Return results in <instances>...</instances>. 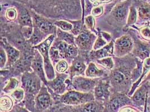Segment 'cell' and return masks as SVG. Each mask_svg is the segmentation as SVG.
Here are the masks:
<instances>
[{"instance_id": "cell-17", "label": "cell", "mask_w": 150, "mask_h": 112, "mask_svg": "<svg viewBox=\"0 0 150 112\" xmlns=\"http://www.w3.org/2000/svg\"><path fill=\"white\" fill-rule=\"evenodd\" d=\"M132 100L122 94H115L109 102V108L111 111L117 112L121 107L132 103Z\"/></svg>"}, {"instance_id": "cell-49", "label": "cell", "mask_w": 150, "mask_h": 112, "mask_svg": "<svg viewBox=\"0 0 150 112\" xmlns=\"http://www.w3.org/2000/svg\"><path fill=\"white\" fill-rule=\"evenodd\" d=\"M18 112H29L27 110L25 109H21V110H19Z\"/></svg>"}, {"instance_id": "cell-11", "label": "cell", "mask_w": 150, "mask_h": 112, "mask_svg": "<svg viewBox=\"0 0 150 112\" xmlns=\"http://www.w3.org/2000/svg\"><path fill=\"white\" fill-rule=\"evenodd\" d=\"M97 84L95 79L82 76H75L71 81V85L74 90L83 92H89L94 90Z\"/></svg>"}, {"instance_id": "cell-37", "label": "cell", "mask_w": 150, "mask_h": 112, "mask_svg": "<svg viewBox=\"0 0 150 112\" xmlns=\"http://www.w3.org/2000/svg\"><path fill=\"white\" fill-rule=\"evenodd\" d=\"M107 45V42L105 38H103L101 34H100L97 38L94 45L93 46V49L94 50H97L101 49Z\"/></svg>"}, {"instance_id": "cell-52", "label": "cell", "mask_w": 150, "mask_h": 112, "mask_svg": "<svg viewBox=\"0 0 150 112\" xmlns=\"http://www.w3.org/2000/svg\"><path fill=\"white\" fill-rule=\"evenodd\" d=\"M149 24H150V21H149Z\"/></svg>"}, {"instance_id": "cell-43", "label": "cell", "mask_w": 150, "mask_h": 112, "mask_svg": "<svg viewBox=\"0 0 150 112\" xmlns=\"http://www.w3.org/2000/svg\"><path fill=\"white\" fill-rule=\"evenodd\" d=\"M7 61H8L7 55L5 50L1 46L0 49V67L1 69L5 67Z\"/></svg>"}, {"instance_id": "cell-36", "label": "cell", "mask_w": 150, "mask_h": 112, "mask_svg": "<svg viewBox=\"0 0 150 112\" xmlns=\"http://www.w3.org/2000/svg\"><path fill=\"white\" fill-rule=\"evenodd\" d=\"M49 55H50V58L51 61L52 63V64H56L59 61H60V58H61V57L59 55V51L54 48L52 46L51 47L50 49Z\"/></svg>"}, {"instance_id": "cell-26", "label": "cell", "mask_w": 150, "mask_h": 112, "mask_svg": "<svg viewBox=\"0 0 150 112\" xmlns=\"http://www.w3.org/2000/svg\"><path fill=\"white\" fill-rule=\"evenodd\" d=\"M142 70H143L142 74L140 78L136 82H135L134 84L132 85V86L129 92H128V94L129 97H130L135 92L137 88L139 86V84L142 81V79H143V77H144V76L147 73V72L150 70V56L149 58H147V59H146L143 61V69Z\"/></svg>"}, {"instance_id": "cell-7", "label": "cell", "mask_w": 150, "mask_h": 112, "mask_svg": "<svg viewBox=\"0 0 150 112\" xmlns=\"http://www.w3.org/2000/svg\"><path fill=\"white\" fill-rule=\"evenodd\" d=\"M134 48V42L130 35H124L114 42V55L120 58L130 54Z\"/></svg>"}, {"instance_id": "cell-9", "label": "cell", "mask_w": 150, "mask_h": 112, "mask_svg": "<svg viewBox=\"0 0 150 112\" xmlns=\"http://www.w3.org/2000/svg\"><path fill=\"white\" fill-rule=\"evenodd\" d=\"M30 13L32 17L34 27L39 28L42 32L48 36L56 34L57 29L54 23H52L47 19L37 14L32 10H30Z\"/></svg>"}, {"instance_id": "cell-14", "label": "cell", "mask_w": 150, "mask_h": 112, "mask_svg": "<svg viewBox=\"0 0 150 112\" xmlns=\"http://www.w3.org/2000/svg\"><path fill=\"white\" fill-rule=\"evenodd\" d=\"M32 68L34 73L40 78L42 81L46 86L48 80L46 76L43 59L40 53L37 50H36L35 52V56L32 61Z\"/></svg>"}, {"instance_id": "cell-6", "label": "cell", "mask_w": 150, "mask_h": 112, "mask_svg": "<svg viewBox=\"0 0 150 112\" xmlns=\"http://www.w3.org/2000/svg\"><path fill=\"white\" fill-rule=\"evenodd\" d=\"M130 35L134 42V48L132 55L143 62L150 56V42L140 39L134 32L131 31Z\"/></svg>"}, {"instance_id": "cell-31", "label": "cell", "mask_w": 150, "mask_h": 112, "mask_svg": "<svg viewBox=\"0 0 150 112\" xmlns=\"http://www.w3.org/2000/svg\"><path fill=\"white\" fill-rule=\"evenodd\" d=\"M54 24L57 28L65 32H71L73 28V25L70 21L57 20L55 21Z\"/></svg>"}, {"instance_id": "cell-27", "label": "cell", "mask_w": 150, "mask_h": 112, "mask_svg": "<svg viewBox=\"0 0 150 112\" xmlns=\"http://www.w3.org/2000/svg\"><path fill=\"white\" fill-rule=\"evenodd\" d=\"M56 35L57 36V39L65 42L69 44L75 45V38L74 35L72 33H69V32L63 31L59 28L57 29Z\"/></svg>"}, {"instance_id": "cell-3", "label": "cell", "mask_w": 150, "mask_h": 112, "mask_svg": "<svg viewBox=\"0 0 150 112\" xmlns=\"http://www.w3.org/2000/svg\"><path fill=\"white\" fill-rule=\"evenodd\" d=\"M55 34L49 35L43 42L34 47V48L37 50L43 57L46 76L48 81L52 80L56 77L54 68L49 55L50 49L55 39Z\"/></svg>"}, {"instance_id": "cell-15", "label": "cell", "mask_w": 150, "mask_h": 112, "mask_svg": "<svg viewBox=\"0 0 150 112\" xmlns=\"http://www.w3.org/2000/svg\"><path fill=\"white\" fill-rule=\"evenodd\" d=\"M149 97L148 83L141 84V86L135 91L131 100L135 104L138 106L145 105Z\"/></svg>"}, {"instance_id": "cell-32", "label": "cell", "mask_w": 150, "mask_h": 112, "mask_svg": "<svg viewBox=\"0 0 150 112\" xmlns=\"http://www.w3.org/2000/svg\"><path fill=\"white\" fill-rule=\"evenodd\" d=\"M19 85V81L15 78H11L8 82L7 83V85L4 89V91L5 92H12L18 88Z\"/></svg>"}, {"instance_id": "cell-28", "label": "cell", "mask_w": 150, "mask_h": 112, "mask_svg": "<svg viewBox=\"0 0 150 112\" xmlns=\"http://www.w3.org/2000/svg\"><path fill=\"white\" fill-rule=\"evenodd\" d=\"M13 106V100L7 97L3 96L0 99V108L2 111L7 112L10 111Z\"/></svg>"}, {"instance_id": "cell-13", "label": "cell", "mask_w": 150, "mask_h": 112, "mask_svg": "<svg viewBox=\"0 0 150 112\" xmlns=\"http://www.w3.org/2000/svg\"><path fill=\"white\" fill-rule=\"evenodd\" d=\"M68 75L65 74H58L54 79L48 81L46 86L50 88L52 91L57 94H64L67 90V85L66 81Z\"/></svg>"}, {"instance_id": "cell-10", "label": "cell", "mask_w": 150, "mask_h": 112, "mask_svg": "<svg viewBox=\"0 0 150 112\" xmlns=\"http://www.w3.org/2000/svg\"><path fill=\"white\" fill-rule=\"evenodd\" d=\"M133 0H126L118 2L111 11V16L117 22H124L128 16V10Z\"/></svg>"}, {"instance_id": "cell-30", "label": "cell", "mask_w": 150, "mask_h": 112, "mask_svg": "<svg viewBox=\"0 0 150 112\" xmlns=\"http://www.w3.org/2000/svg\"><path fill=\"white\" fill-rule=\"evenodd\" d=\"M135 28L138 30L140 36L143 41L150 42V25H149V21H148L147 24L145 23L144 25H143L139 28L135 27Z\"/></svg>"}, {"instance_id": "cell-38", "label": "cell", "mask_w": 150, "mask_h": 112, "mask_svg": "<svg viewBox=\"0 0 150 112\" xmlns=\"http://www.w3.org/2000/svg\"><path fill=\"white\" fill-rule=\"evenodd\" d=\"M73 25V28L71 32L74 35L78 36L82 32V23L83 21L81 20H76V21H70Z\"/></svg>"}, {"instance_id": "cell-20", "label": "cell", "mask_w": 150, "mask_h": 112, "mask_svg": "<svg viewBox=\"0 0 150 112\" xmlns=\"http://www.w3.org/2000/svg\"><path fill=\"white\" fill-rule=\"evenodd\" d=\"M110 84L108 81H101L96 85L94 89V96L100 100H105L110 96Z\"/></svg>"}, {"instance_id": "cell-1", "label": "cell", "mask_w": 150, "mask_h": 112, "mask_svg": "<svg viewBox=\"0 0 150 112\" xmlns=\"http://www.w3.org/2000/svg\"><path fill=\"white\" fill-rule=\"evenodd\" d=\"M45 14L79 13L80 0H15Z\"/></svg>"}, {"instance_id": "cell-39", "label": "cell", "mask_w": 150, "mask_h": 112, "mask_svg": "<svg viewBox=\"0 0 150 112\" xmlns=\"http://www.w3.org/2000/svg\"><path fill=\"white\" fill-rule=\"evenodd\" d=\"M34 28L32 27H23L21 29V33L24 38L27 40L29 41L33 33Z\"/></svg>"}, {"instance_id": "cell-33", "label": "cell", "mask_w": 150, "mask_h": 112, "mask_svg": "<svg viewBox=\"0 0 150 112\" xmlns=\"http://www.w3.org/2000/svg\"><path fill=\"white\" fill-rule=\"evenodd\" d=\"M97 62L109 70H112L114 66V63L112 57H109L97 60Z\"/></svg>"}, {"instance_id": "cell-22", "label": "cell", "mask_w": 150, "mask_h": 112, "mask_svg": "<svg viewBox=\"0 0 150 112\" xmlns=\"http://www.w3.org/2000/svg\"><path fill=\"white\" fill-rule=\"evenodd\" d=\"M114 42L111 41L108 44L103 47L102 48L97 50H94L91 52V56L97 60L102 59L103 58L112 57L114 55Z\"/></svg>"}, {"instance_id": "cell-21", "label": "cell", "mask_w": 150, "mask_h": 112, "mask_svg": "<svg viewBox=\"0 0 150 112\" xmlns=\"http://www.w3.org/2000/svg\"><path fill=\"white\" fill-rule=\"evenodd\" d=\"M36 102L38 106L41 109H46L51 104V98L45 85L37 95Z\"/></svg>"}, {"instance_id": "cell-12", "label": "cell", "mask_w": 150, "mask_h": 112, "mask_svg": "<svg viewBox=\"0 0 150 112\" xmlns=\"http://www.w3.org/2000/svg\"><path fill=\"white\" fill-rule=\"evenodd\" d=\"M95 34L89 31H82V33L75 38V44L78 48L84 50H91L96 40Z\"/></svg>"}, {"instance_id": "cell-44", "label": "cell", "mask_w": 150, "mask_h": 112, "mask_svg": "<svg viewBox=\"0 0 150 112\" xmlns=\"http://www.w3.org/2000/svg\"><path fill=\"white\" fill-rule=\"evenodd\" d=\"M103 13V6L102 5L95 6L91 10V15L94 18H98Z\"/></svg>"}, {"instance_id": "cell-19", "label": "cell", "mask_w": 150, "mask_h": 112, "mask_svg": "<svg viewBox=\"0 0 150 112\" xmlns=\"http://www.w3.org/2000/svg\"><path fill=\"white\" fill-rule=\"evenodd\" d=\"M138 13L139 20L149 21L150 20V4L142 0H134Z\"/></svg>"}, {"instance_id": "cell-51", "label": "cell", "mask_w": 150, "mask_h": 112, "mask_svg": "<svg viewBox=\"0 0 150 112\" xmlns=\"http://www.w3.org/2000/svg\"><path fill=\"white\" fill-rule=\"evenodd\" d=\"M116 2H122V1H126V0H116Z\"/></svg>"}, {"instance_id": "cell-24", "label": "cell", "mask_w": 150, "mask_h": 112, "mask_svg": "<svg viewBox=\"0 0 150 112\" xmlns=\"http://www.w3.org/2000/svg\"><path fill=\"white\" fill-rule=\"evenodd\" d=\"M105 75V71L98 68L95 63L90 62L85 71V75L86 77L95 78L102 77Z\"/></svg>"}, {"instance_id": "cell-35", "label": "cell", "mask_w": 150, "mask_h": 112, "mask_svg": "<svg viewBox=\"0 0 150 112\" xmlns=\"http://www.w3.org/2000/svg\"><path fill=\"white\" fill-rule=\"evenodd\" d=\"M55 68L58 73L64 74L68 69V63L65 60H61L55 64Z\"/></svg>"}, {"instance_id": "cell-48", "label": "cell", "mask_w": 150, "mask_h": 112, "mask_svg": "<svg viewBox=\"0 0 150 112\" xmlns=\"http://www.w3.org/2000/svg\"><path fill=\"white\" fill-rule=\"evenodd\" d=\"M148 85H149V101L150 100V81H148Z\"/></svg>"}, {"instance_id": "cell-46", "label": "cell", "mask_w": 150, "mask_h": 112, "mask_svg": "<svg viewBox=\"0 0 150 112\" xmlns=\"http://www.w3.org/2000/svg\"><path fill=\"white\" fill-rule=\"evenodd\" d=\"M120 112H136L134 109L129 108V107H127V108H125L124 109H121Z\"/></svg>"}, {"instance_id": "cell-34", "label": "cell", "mask_w": 150, "mask_h": 112, "mask_svg": "<svg viewBox=\"0 0 150 112\" xmlns=\"http://www.w3.org/2000/svg\"><path fill=\"white\" fill-rule=\"evenodd\" d=\"M10 95L15 102H21L24 97L25 91L23 88H18L14 91H13L10 94Z\"/></svg>"}, {"instance_id": "cell-41", "label": "cell", "mask_w": 150, "mask_h": 112, "mask_svg": "<svg viewBox=\"0 0 150 112\" xmlns=\"http://www.w3.org/2000/svg\"><path fill=\"white\" fill-rule=\"evenodd\" d=\"M5 16L8 20L14 21L18 17L17 11L14 8H9L6 11Z\"/></svg>"}, {"instance_id": "cell-25", "label": "cell", "mask_w": 150, "mask_h": 112, "mask_svg": "<svg viewBox=\"0 0 150 112\" xmlns=\"http://www.w3.org/2000/svg\"><path fill=\"white\" fill-rule=\"evenodd\" d=\"M33 28L34 30L33 35L29 41H28V42H29V43H30L34 47L43 42L48 36L43 32H42L39 28L36 27H34Z\"/></svg>"}, {"instance_id": "cell-47", "label": "cell", "mask_w": 150, "mask_h": 112, "mask_svg": "<svg viewBox=\"0 0 150 112\" xmlns=\"http://www.w3.org/2000/svg\"><path fill=\"white\" fill-rule=\"evenodd\" d=\"M150 81V71L149 72V73L148 74V75L144 77V78L142 80V81L141 82V84H143V83H146L148 81Z\"/></svg>"}, {"instance_id": "cell-18", "label": "cell", "mask_w": 150, "mask_h": 112, "mask_svg": "<svg viewBox=\"0 0 150 112\" xmlns=\"http://www.w3.org/2000/svg\"><path fill=\"white\" fill-rule=\"evenodd\" d=\"M1 45L7 55L8 64H13V63H15L20 57V51L11 46L5 38L2 39Z\"/></svg>"}, {"instance_id": "cell-29", "label": "cell", "mask_w": 150, "mask_h": 112, "mask_svg": "<svg viewBox=\"0 0 150 112\" xmlns=\"http://www.w3.org/2000/svg\"><path fill=\"white\" fill-rule=\"evenodd\" d=\"M137 19V10L136 6L134 3L132 4L129 8V13L128 16L127 25L128 27L133 26L136 22Z\"/></svg>"}, {"instance_id": "cell-5", "label": "cell", "mask_w": 150, "mask_h": 112, "mask_svg": "<svg viewBox=\"0 0 150 112\" xmlns=\"http://www.w3.org/2000/svg\"><path fill=\"white\" fill-rule=\"evenodd\" d=\"M41 82L40 78L34 72H26L21 77V88L28 94L37 95L42 87Z\"/></svg>"}, {"instance_id": "cell-16", "label": "cell", "mask_w": 150, "mask_h": 112, "mask_svg": "<svg viewBox=\"0 0 150 112\" xmlns=\"http://www.w3.org/2000/svg\"><path fill=\"white\" fill-rule=\"evenodd\" d=\"M18 10V20L19 24L22 27H32L33 22L30 11L23 5L18 4L16 6Z\"/></svg>"}, {"instance_id": "cell-8", "label": "cell", "mask_w": 150, "mask_h": 112, "mask_svg": "<svg viewBox=\"0 0 150 112\" xmlns=\"http://www.w3.org/2000/svg\"><path fill=\"white\" fill-rule=\"evenodd\" d=\"M59 51V55L63 59L73 60L78 55V48L76 46L69 44L56 39L52 45Z\"/></svg>"}, {"instance_id": "cell-4", "label": "cell", "mask_w": 150, "mask_h": 112, "mask_svg": "<svg viewBox=\"0 0 150 112\" xmlns=\"http://www.w3.org/2000/svg\"><path fill=\"white\" fill-rule=\"evenodd\" d=\"M95 96L90 92H83L76 90H70L62 94L60 101L69 105H78L87 104L95 100Z\"/></svg>"}, {"instance_id": "cell-50", "label": "cell", "mask_w": 150, "mask_h": 112, "mask_svg": "<svg viewBox=\"0 0 150 112\" xmlns=\"http://www.w3.org/2000/svg\"><path fill=\"white\" fill-rule=\"evenodd\" d=\"M89 1H90L91 2H92V3H94V4H95L96 2V1H97L98 0H89Z\"/></svg>"}, {"instance_id": "cell-23", "label": "cell", "mask_w": 150, "mask_h": 112, "mask_svg": "<svg viewBox=\"0 0 150 112\" xmlns=\"http://www.w3.org/2000/svg\"><path fill=\"white\" fill-rule=\"evenodd\" d=\"M87 66L83 61L81 60H75L72 62V65L70 68V74L71 77H73L81 75H85V71Z\"/></svg>"}, {"instance_id": "cell-45", "label": "cell", "mask_w": 150, "mask_h": 112, "mask_svg": "<svg viewBox=\"0 0 150 112\" xmlns=\"http://www.w3.org/2000/svg\"><path fill=\"white\" fill-rule=\"evenodd\" d=\"M114 0H98L97 1H96L95 3L93 4L94 6H98V5H100L101 4H107V3H109L112 1H113Z\"/></svg>"}, {"instance_id": "cell-40", "label": "cell", "mask_w": 150, "mask_h": 112, "mask_svg": "<svg viewBox=\"0 0 150 112\" xmlns=\"http://www.w3.org/2000/svg\"><path fill=\"white\" fill-rule=\"evenodd\" d=\"M84 23L86 28L89 30H92L95 27V18L92 15L87 16L84 19Z\"/></svg>"}, {"instance_id": "cell-2", "label": "cell", "mask_w": 150, "mask_h": 112, "mask_svg": "<svg viewBox=\"0 0 150 112\" xmlns=\"http://www.w3.org/2000/svg\"><path fill=\"white\" fill-rule=\"evenodd\" d=\"M137 58L131 53L129 61L124 62V65L111 71L110 82L114 88L119 89H131L133 71L137 66Z\"/></svg>"}, {"instance_id": "cell-42", "label": "cell", "mask_w": 150, "mask_h": 112, "mask_svg": "<svg viewBox=\"0 0 150 112\" xmlns=\"http://www.w3.org/2000/svg\"><path fill=\"white\" fill-rule=\"evenodd\" d=\"M84 112H97L98 111V105L93 101L87 103L84 108Z\"/></svg>"}]
</instances>
